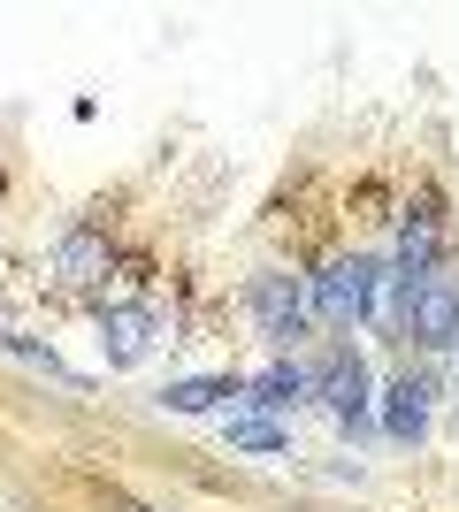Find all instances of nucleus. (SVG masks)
I'll return each instance as SVG.
<instances>
[{"label": "nucleus", "mask_w": 459, "mask_h": 512, "mask_svg": "<svg viewBox=\"0 0 459 512\" xmlns=\"http://www.w3.org/2000/svg\"><path fill=\"white\" fill-rule=\"evenodd\" d=\"M406 329H414V344H429V352H452L459 344V253H437V268L414 283Z\"/></svg>", "instance_id": "f257e3e1"}, {"label": "nucleus", "mask_w": 459, "mask_h": 512, "mask_svg": "<svg viewBox=\"0 0 459 512\" xmlns=\"http://www.w3.org/2000/svg\"><path fill=\"white\" fill-rule=\"evenodd\" d=\"M245 306H253V321H261L268 344H291L306 329V291H299V276H284V268H261V276L245 283Z\"/></svg>", "instance_id": "f03ea898"}, {"label": "nucleus", "mask_w": 459, "mask_h": 512, "mask_svg": "<svg viewBox=\"0 0 459 512\" xmlns=\"http://www.w3.org/2000/svg\"><path fill=\"white\" fill-rule=\"evenodd\" d=\"M368 283L375 268L368 260H322V276H314V314L329 321V329H352V321H368Z\"/></svg>", "instance_id": "7ed1b4c3"}, {"label": "nucleus", "mask_w": 459, "mask_h": 512, "mask_svg": "<svg viewBox=\"0 0 459 512\" xmlns=\"http://www.w3.org/2000/svg\"><path fill=\"white\" fill-rule=\"evenodd\" d=\"M314 390L329 398V413H337L345 428L368 421V367H360V352H345V344H337V352L322 360V375H314Z\"/></svg>", "instance_id": "20e7f679"}, {"label": "nucleus", "mask_w": 459, "mask_h": 512, "mask_svg": "<svg viewBox=\"0 0 459 512\" xmlns=\"http://www.w3.org/2000/svg\"><path fill=\"white\" fill-rule=\"evenodd\" d=\"M108 268H115V253H108V237H100V230H85V222L62 230V245H54V276H62L69 291H92Z\"/></svg>", "instance_id": "39448f33"}, {"label": "nucleus", "mask_w": 459, "mask_h": 512, "mask_svg": "<svg viewBox=\"0 0 459 512\" xmlns=\"http://www.w3.org/2000/svg\"><path fill=\"white\" fill-rule=\"evenodd\" d=\"M100 344H108V367H138L153 352V314L146 306H108L100 314Z\"/></svg>", "instance_id": "423d86ee"}, {"label": "nucleus", "mask_w": 459, "mask_h": 512, "mask_svg": "<svg viewBox=\"0 0 459 512\" xmlns=\"http://www.w3.org/2000/svg\"><path fill=\"white\" fill-rule=\"evenodd\" d=\"M383 428H391L398 444H421L429 436V383L421 375H398L391 398H383Z\"/></svg>", "instance_id": "0eeeda50"}, {"label": "nucleus", "mask_w": 459, "mask_h": 512, "mask_svg": "<svg viewBox=\"0 0 459 512\" xmlns=\"http://www.w3.org/2000/svg\"><path fill=\"white\" fill-rule=\"evenodd\" d=\"M299 398H314V375H299V367H268V375H253L238 390V406H261V413H284Z\"/></svg>", "instance_id": "6e6552de"}, {"label": "nucleus", "mask_w": 459, "mask_h": 512, "mask_svg": "<svg viewBox=\"0 0 459 512\" xmlns=\"http://www.w3.org/2000/svg\"><path fill=\"white\" fill-rule=\"evenodd\" d=\"M245 383H230V375H192V383H169L161 390V406L169 413H215L222 398H238Z\"/></svg>", "instance_id": "1a4fd4ad"}, {"label": "nucleus", "mask_w": 459, "mask_h": 512, "mask_svg": "<svg viewBox=\"0 0 459 512\" xmlns=\"http://www.w3.org/2000/svg\"><path fill=\"white\" fill-rule=\"evenodd\" d=\"M230 444L238 451H291V436L276 421H230Z\"/></svg>", "instance_id": "9d476101"}, {"label": "nucleus", "mask_w": 459, "mask_h": 512, "mask_svg": "<svg viewBox=\"0 0 459 512\" xmlns=\"http://www.w3.org/2000/svg\"><path fill=\"white\" fill-rule=\"evenodd\" d=\"M115 512H153V505H115Z\"/></svg>", "instance_id": "9b49d317"}]
</instances>
